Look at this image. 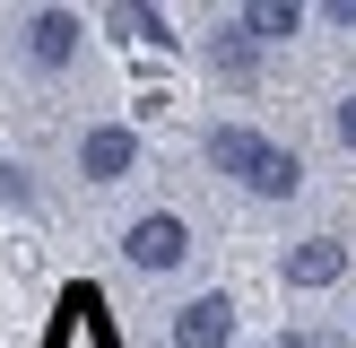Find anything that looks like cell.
Listing matches in <instances>:
<instances>
[{"mask_svg":"<svg viewBox=\"0 0 356 348\" xmlns=\"http://www.w3.org/2000/svg\"><path fill=\"white\" fill-rule=\"evenodd\" d=\"M79 174H87V183H122V174H139V131H131V122H96V131L79 139Z\"/></svg>","mask_w":356,"mask_h":348,"instance_id":"2","label":"cell"},{"mask_svg":"<svg viewBox=\"0 0 356 348\" xmlns=\"http://www.w3.org/2000/svg\"><path fill=\"white\" fill-rule=\"evenodd\" d=\"M104 26H113L122 44H148V52H174V44H183L165 9H131V0H122V9H104Z\"/></svg>","mask_w":356,"mask_h":348,"instance_id":"7","label":"cell"},{"mask_svg":"<svg viewBox=\"0 0 356 348\" xmlns=\"http://www.w3.org/2000/svg\"><path fill=\"white\" fill-rule=\"evenodd\" d=\"M209 52H218V70H226V79H252V61H261V44L243 35V17H235V26H226V35H218Z\"/></svg>","mask_w":356,"mask_h":348,"instance_id":"10","label":"cell"},{"mask_svg":"<svg viewBox=\"0 0 356 348\" xmlns=\"http://www.w3.org/2000/svg\"><path fill=\"white\" fill-rule=\"evenodd\" d=\"M122 253H131V270H183V253H191V226L174 218V209H148V218H131Z\"/></svg>","mask_w":356,"mask_h":348,"instance_id":"1","label":"cell"},{"mask_svg":"<svg viewBox=\"0 0 356 348\" xmlns=\"http://www.w3.org/2000/svg\"><path fill=\"white\" fill-rule=\"evenodd\" d=\"M296 26H305L296 0H252V9H243V35H252V44H287Z\"/></svg>","mask_w":356,"mask_h":348,"instance_id":"9","label":"cell"},{"mask_svg":"<svg viewBox=\"0 0 356 348\" xmlns=\"http://www.w3.org/2000/svg\"><path fill=\"white\" fill-rule=\"evenodd\" d=\"M322 17H330V26H356V0H330Z\"/></svg>","mask_w":356,"mask_h":348,"instance_id":"13","label":"cell"},{"mask_svg":"<svg viewBox=\"0 0 356 348\" xmlns=\"http://www.w3.org/2000/svg\"><path fill=\"white\" fill-rule=\"evenodd\" d=\"M70 52H79V9H35L26 17V61L35 70H70Z\"/></svg>","mask_w":356,"mask_h":348,"instance_id":"4","label":"cell"},{"mask_svg":"<svg viewBox=\"0 0 356 348\" xmlns=\"http://www.w3.org/2000/svg\"><path fill=\"white\" fill-rule=\"evenodd\" d=\"M0 200H26V174L17 166H0Z\"/></svg>","mask_w":356,"mask_h":348,"instance_id":"12","label":"cell"},{"mask_svg":"<svg viewBox=\"0 0 356 348\" xmlns=\"http://www.w3.org/2000/svg\"><path fill=\"white\" fill-rule=\"evenodd\" d=\"M296 348H339V340H330V331H305V340H296Z\"/></svg>","mask_w":356,"mask_h":348,"instance_id":"14","label":"cell"},{"mask_svg":"<svg viewBox=\"0 0 356 348\" xmlns=\"http://www.w3.org/2000/svg\"><path fill=\"white\" fill-rule=\"evenodd\" d=\"M261 157H270V139H261L252 122H226V131H209V166H218V174H235L243 191H252V174H261Z\"/></svg>","mask_w":356,"mask_h":348,"instance_id":"5","label":"cell"},{"mask_svg":"<svg viewBox=\"0 0 356 348\" xmlns=\"http://www.w3.org/2000/svg\"><path fill=\"white\" fill-rule=\"evenodd\" d=\"M235 340V296H191V305H174V348H226Z\"/></svg>","mask_w":356,"mask_h":348,"instance_id":"3","label":"cell"},{"mask_svg":"<svg viewBox=\"0 0 356 348\" xmlns=\"http://www.w3.org/2000/svg\"><path fill=\"white\" fill-rule=\"evenodd\" d=\"M330 131H339V148H356V96H339V104H330Z\"/></svg>","mask_w":356,"mask_h":348,"instance_id":"11","label":"cell"},{"mask_svg":"<svg viewBox=\"0 0 356 348\" xmlns=\"http://www.w3.org/2000/svg\"><path fill=\"white\" fill-rule=\"evenodd\" d=\"M252 191H261V200H296V191H305V157H296V148H278V139H270V157H261Z\"/></svg>","mask_w":356,"mask_h":348,"instance_id":"8","label":"cell"},{"mask_svg":"<svg viewBox=\"0 0 356 348\" xmlns=\"http://www.w3.org/2000/svg\"><path fill=\"white\" fill-rule=\"evenodd\" d=\"M348 278V244L339 235H305L287 253V287H339Z\"/></svg>","mask_w":356,"mask_h":348,"instance_id":"6","label":"cell"}]
</instances>
